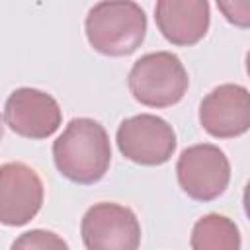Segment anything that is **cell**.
I'll use <instances>...</instances> for the list:
<instances>
[{"instance_id": "4fadbf2b", "label": "cell", "mask_w": 250, "mask_h": 250, "mask_svg": "<svg viewBox=\"0 0 250 250\" xmlns=\"http://www.w3.org/2000/svg\"><path fill=\"white\" fill-rule=\"evenodd\" d=\"M221 16L234 27L250 29V0H215Z\"/></svg>"}, {"instance_id": "6da1fadb", "label": "cell", "mask_w": 250, "mask_h": 250, "mask_svg": "<svg viewBox=\"0 0 250 250\" xmlns=\"http://www.w3.org/2000/svg\"><path fill=\"white\" fill-rule=\"evenodd\" d=\"M53 160L62 178L72 184L100 182L111 164V145L104 125L90 117H74L53 143Z\"/></svg>"}, {"instance_id": "277c9868", "label": "cell", "mask_w": 250, "mask_h": 250, "mask_svg": "<svg viewBox=\"0 0 250 250\" xmlns=\"http://www.w3.org/2000/svg\"><path fill=\"white\" fill-rule=\"evenodd\" d=\"M176 176L188 197L207 203L223 195L229 188L230 162L219 146L199 143L182 150L176 162Z\"/></svg>"}, {"instance_id": "ba28073f", "label": "cell", "mask_w": 250, "mask_h": 250, "mask_svg": "<svg viewBox=\"0 0 250 250\" xmlns=\"http://www.w3.org/2000/svg\"><path fill=\"white\" fill-rule=\"evenodd\" d=\"M45 197L39 174L23 162H6L0 168V223L27 225L41 209Z\"/></svg>"}, {"instance_id": "30bf717a", "label": "cell", "mask_w": 250, "mask_h": 250, "mask_svg": "<svg viewBox=\"0 0 250 250\" xmlns=\"http://www.w3.org/2000/svg\"><path fill=\"white\" fill-rule=\"evenodd\" d=\"M154 21L168 43L191 47L209 31V0H156Z\"/></svg>"}, {"instance_id": "9a60e30c", "label": "cell", "mask_w": 250, "mask_h": 250, "mask_svg": "<svg viewBox=\"0 0 250 250\" xmlns=\"http://www.w3.org/2000/svg\"><path fill=\"white\" fill-rule=\"evenodd\" d=\"M246 72H248V78H250V51L246 53Z\"/></svg>"}, {"instance_id": "5b68a950", "label": "cell", "mask_w": 250, "mask_h": 250, "mask_svg": "<svg viewBox=\"0 0 250 250\" xmlns=\"http://www.w3.org/2000/svg\"><path fill=\"white\" fill-rule=\"evenodd\" d=\"M119 152L141 166H160L176 152L172 125L152 113H139L119 123L115 133Z\"/></svg>"}, {"instance_id": "7a4b0ae2", "label": "cell", "mask_w": 250, "mask_h": 250, "mask_svg": "<svg viewBox=\"0 0 250 250\" xmlns=\"http://www.w3.org/2000/svg\"><path fill=\"white\" fill-rule=\"evenodd\" d=\"M86 39L94 51L105 57L135 53L146 35V16L133 0H102L88 10Z\"/></svg>"}, {"instance_id": "5bb4252c", "label": "cell", "mask_w": 250, "mask_h": 250, "mask_svg": "<svg viewBox=\"0 0 250 250\" xmlns=\"http://www.w3.org/2000/svg\"><path fill=\"white\" fill-rule=\"evenodd\" d=\"M242 207H244V213H246V219L250 221V180L244 188V193H242Z\"/></svg>"}, {"instance_id": "52a82bcc", "label": "cell", "mask_w": 250, "mask_h": 250, "mask_svg": "<svg viewBox=\"0 0 250 250\" xmlns=\"http://www.w3.org/2000/svg\"><path fill=\"white\" fill-rule=\"evenodd\" d=\"M4 123L23 139L41 141L57 133L62 111L51 94L37 88H18L4 104Z\"/></svg>"}, {"instance_id": "3957f363", "label": "cell", "mask_w": 250, "mask_h": 250, "mask_svg": "<svg viewBox=\"0 0 250 250\" xmlns=\"http://www.w3.org/2000/svg\"><path fill=\"white\" fill-rule=\"evenodd\" d=\"M127 86L141 105L162 109L176 105L186 96L189 76L180 57L170 51H156L133 62Z\"/></svg>"}, {"instance_id": "7c38bea8", "label": "cell", "mask_w": 250, "mask_h": 250, "mask_svg": "<svg viewBox=\"0 0 250 250\" xmlns=\"http://www.w3.org/2000/svg\"><path fill=\"white\" fill-rule=\"evenodd\" d=\"M68 244L51 230L33 229L20 234L12 242V250H66Z\"/></svg>"}, {"instance_id": "9c48e42d", "label": "cell", "mask_w": 250, "mask_h": 250, "mask_svg": "<svg viewBox=\"0 0 250 250\" xmlns=\"http://www.w3.org/2000/svg\"><path fill=\"white\" fill-rule=\"evenodd\" d=\"M199 123L215 139H234L250 129V92L240 84H221L199 104Z\"/></svg>"}, {"instance_id": "8fae6325", "label": "cell", "mask_w": 250, "mask_h": 250, "mask_svg": "<svg viewBox=\"0 0 250 250\" xmlns=\"http://www.w3.org/2000/svg\"><path fill=\"white\" fill-rule=\"evenodd\" d=\"M189 246L193 250H238L242 240L234 221L219 213H209L193 225Z\"/></svg>"}, {"instance_id": "8992f818", "label": "cell", "mask_w": 250, "mask_h": 250, "mask_svg": "<svg viewBox=\"0 0 250 250\" xmlns=\"http://www.w3.org/2000/svg\"><path fill=\"white\" fill-rule=\"evenodd\" d=\"M80 234L88 250H135L141 244L137 215L111 201L96 203L84 213Z\"/></svg>"}]
</instances>
